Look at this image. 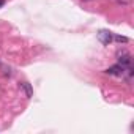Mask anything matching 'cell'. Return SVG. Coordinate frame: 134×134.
Segmentation results:
<instances>
[{
  "label": "cell",
  "mask_w": 134,
  "mask_h": 134,
  "mask_svg": "<svg viewBox=\"0 0 134 134\" xmlns=\"http://www.w3.org/2000/svg\"><path fill=\"white\" fill-rule=\"evenodd\" d=\"M132 57H131V54L126 51V49H121V51H118L117 52V60H118V65H121L123 68H126V66H131V60Z\"/></svg>",
  "instance_id": "obj_1"
},
{
  "label": "cell",
  "mask_w": 134,
  "mask_h": 134,
  "mask_svg": "<svg viewBox=\"0 0 134 134\" xmlns=\"http://www.w3.org/2000/svg\"><path fill=\"white\" fill-rule=\"evenodd\" d=\"M98 40L103 43V44H110L112 43V33L109 32V30H99L98 32Z\"/></svg>",
  "instance_id": "obj_2"
},
{
  "label": "cell",
  "mask_w": 134,
  "mask_h": 134,
  "mask_svg": "<svg viewBox=\"0 0 134 134\" xmlns=\"http://www.w3.org/2000/svg\"><path fill=\"white\" fill-rule=\"evenodd\" d=\"M106 73L110 74V76H123L125 74V68L121 65H114V66H110V68L106 70Z\"/></svg>",
  "instance_id": "obj_3"
},
{
  "label": "cell",
  "mask_w": 134,
  "mask_h": 134,
  "mask_svg": "<svg viewBox=\"0 0 134 134\" xmlns=\"http://www.w3.org/2000/svg\"><path fill=\"white\" fill-rule=\"evenodd\" d=\"M21 90H24V93H25L27 98H32L33 96V88H32V85L29 82H22L21 84Z\"/></svg>",
  "instance_id": "obj_4"
},
{
  "label": "cell",
  "mask_w": 134,
  "mask_h": 134,
  "mask_svg": "<svg viewBox=\"0 0 134 134\" xmlns=\"http://www.w3.org/2000/svg\"><path fill=\"white\" fill-rule=\"evenodd\" d=\"M112 40H115L117 43H128L129 41L126 36H121V35H115V36H112Z\"/></svg>",
  "instance_id": "obj_5"
},
{
  "label": "cell",
  "mask_w": 134,
  "mask_h": 134,
  "mask_svg": "<svg viewBox=\"0 0 134 134\" xmlns=\"http://www.w3.org/2000/svg\"><path fill=\"white\" fill-rule=\"evenodd\" d=\"M118 2H120V3H123V5H126V3L129 2V0H118Z\"/></svg>",
  "instance_id": "obj_6"
},
{
  "label": "cell",
  "mask_w": 134,
  "mask_h": 134,
  "mask_svg": "<svg viewBox=\"0 0 134 134\" xmlns=\"http://www.w3.org/2000/svg\"><path fill=\"white\" fill-rule=\"evenodd\" d=\"M5 5V0H0V7H3Z\"/></svg>",
  "instance_id": "obj_7"
},
{
  "label": "cell",
  "mask_w": 134,
  "mask_h": 134,
  "mask_svg": "<svg viewBox=\"0 0 134 134\" xmlns=\"http://www.w3.org/2000/svg\"><path fill=\"white\" fill-rule=\"evenodd\" d=\"M84 2H90V0H84Z\"/></svg>",
  "instance_id": "obj_8"
}]
</instances>
